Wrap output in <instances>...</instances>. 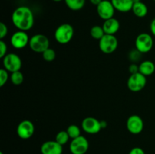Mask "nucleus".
Masks as SVG:
<instances>
[{"label": "nucleus", "instance_id": "obj_1", "mask_svg": "<svg viewBox=\"0 0 155 154\" xmlns=\"http://www.w3.org/2000/svg\"><path fill=\"white\" fill-rule=\"evenodd\" d=\"M12 21L18 30L28 31L34 24V15L31 9L27 6H20L13 11Z\"/></svg>", "mask_w": 155, "mask_h": 154}, {"label": "nucleus", "instance_id": "obj_2", "mask_svg": "<svg viewBox=\"0 0 155 154\" xmlns=\"http://www.w3.org/2000/svg\"><path fill=\"white\" fill-rule=\"evenodd\" d=\"M74 35V30L70 24H62L58 27L54 32V39L61 45L68 44L72 40Z\"/></svg>", "mask_w": 155, "mask_h": 154}, {"label": "nucleus", "instance_id": "obj_3", "mask_svg": "<svg viewBox=\"0 0 155 154\" xmlns=\"http://www.w3.org/2000/svg\"><path fill=\"white\" fill-rule=\"evenodd\" d=\"M49 39L43 34H36L30 39L29 46L30 49L36 53H42L49 48Z\"/></svg>", "mask_w": 155, "mask_h": 154}, {"label": "nucleus", "instance_id": "obj_4", "mask_svg": "<svg viewBox=\"0 0 155 154\" xmlns=\"http://www.w3.org/2000/svg\"><path fill=\"white\" fill-rule=\"evenodd\" d=\"M135 45H136V50L139 51L141 54L149 52L152 49L153 45H154V40H153L152 36L149 33H140L136 37Z\"/></svg>", "mask_w": 155, "mask_h": 154}, {"label": "nucleus", "instance_id": "obj_5", "mask_svg": "<svg viewBox=\"0 0 155 154\" xmlns=\"http://www.w3.org/2000/svg\"><path fill=\"white\" fill-rule=\"evenodd\" d=\"M99 48L104 54H112L118 47V40L114 35L104 34L99 40Z\"/></svg>", "mask_w": 155, "mask_h": 154}, {"label": "nucleus", "instance_id": "obj_6", "mask_svg": "<svg viewBox=\"0 0 155 154\" xmlns=\"http://www.w3.org/2000/svg\"><path fill=\"white\" fill-rule=\"evenodd\" d=\"M3 66L10 72L19 71L22 66V60L18 54L8 53L2 58Z\"/></svg>", "mask_w": 155, "mask_h": 154}, {"label": "nucleus", "instance_id": "obj_7", "mask_svg": "<svg viewBox=\"0 0 155 154\" xmlns=\"http://www.w3.org/2000/svg\"><path fill=\"white\" fill-rule=\"evenodd\" d=\"M146 83V76L139 72L130 75L127 80V87L131 91L139 92L145 87Z\"/></svg>", "mask_w": 155, "mask_h": 154}, {"label": "nucleus", "instance_id": "obj_8", "mask_svg": "<svg viewBox=\"0 0 155 154\" xmlns=\"http://www.w3.org/2000/svg\"><path fill=\"white\" fill-rule=\"evenodd\" d=\"M89 141L83 135L72 139L69 146L71 154H86L89 149Z\"/></svg>", "mask_w": 155, "mask_h": 154}, {"label": "nucleus", "instance_id": "obj_9", "mask_svg": "<svg viewBox=\"0 0 155 154\" xmlns=\"http://www.w3.org/2000/svg\"><path fill=\"white\" fill-rule=\"evenodd\" d=\"M97 13L100 18L104 21L114 18L115 13V8L111 1L102 0L99 5H97Z\"/></svg>", "mask_w": 155, "mask_h": 154}, {"label": "nucleus", "instance_id": "obj_10", "mask_svg": "<svg viewBox=\"0 0 155 154\" xmlns=\"http://www.w3.org/2000/svg\"><path fill=\"white\" fill-rule=\"evenodd\" d=\"M35 127L34 125L30 120H23L18 124L17 127V134L20 138L23 140L30 139L34 134Z\"/></svg>", "mask_w": 155, "mask_h": 154}, {"label": "nucleus", "instance_id": "obj_11", "mask_svg": "<svg viewBox=\"0 0 155 154\" xmlns=\"http://www.w3.org/2000/svg\"><path fill=\"white\" fill-rule=\"evenodd\" d=\"M11 45L16 49H22L29 45L30 38L27 32L18 30L11 36Z\"/></svg>", "mask_w": 155, "mask_h": 154}, {"label": "nucleus", "instance_id": "obj_12", "mask_svg": "<svg viewBox=\"0 0 155 154\" xmlns=\"http://www.w3.org/2000/svg\"><path fill=\"white\" fill-rule=\"evenodd\" d=\"M82 128L86 133L89 134H98L101 128V121L94 117H86L82 121Z\"/></svg>", "mask_w": 155, "mask_h": 154}, {"label": "nucleus", "instance_id": "obj_13", "mask_svg": "<svg viewBox=\"0 0 155 154\" xmlns=\"http://www.w3.org/2000/svg\"><path fill=\"white\" fill-rule=\"evenodd\" d=\"M127 130L133 134H139L144 128V122L138 115L130 116L127 121Z\"/></svg>", "mask_w": 155, "mask_h": 154}, {"label": "nucleus", "instance_id": "obj_14", "mask_svg": "<svg viewBox=\"0 0 155 154\" xmlns=\"http://www.w3.org/2000/svg\"><path fill=\"white\" fill-rule=\"evenodd\" d=\"M40 151L42 154H62L63 146L56 140H48L41 145Z\"/></svg>", "mask_w": 155, "mask_h": 154}, {"label": "nucleus", "instance_id": "obj_15", "mask_svg": "<svg viewBox=\"0 0 155 154\" xmlns=\"http://www.w3.org/2000/svg\"><path fill=\"white\" fill-rule=\"evenodd\" d=\"M120 22L118 21V20H117L114 18L104 21L102 25L104 33L108 35L116 34L118 30H120Z\"/></svg>", "mask_w": 155, "mask_h": 154}, {"label": "nucleus", "instance_id": "obj_16", "mask_svg": "<svg viewBox=\"0 0 155 154\" xmlns=\"http://www.w3.org/2000/svg\"><path fill=\"white\" fill-rule=\"evenodd\" d=\"M114 7L115 10L120 12L126 13L132 11L134 5L133 0H110Z\"/></svg>", "mask_w": 155, "mask_h": 154}, {"label": "nucleus", "instance_id": "obj_17", "mask_svg": "<svg viewBox=\"0 0 155 154\" xmlns=\"http://www.w3.org/2000/svg\"><path fill=\"white\" fill-rule=\"evenodd\" d=\"M139 66V72L145 76L152 75L155 71V64L151 60H144Z\"/></svg>", "mask_w": 155, "mask_h": 154}, {"label": "nucleus", "instance_id": "obj_18", "mask_svg": "<svg viewBox=\"0 0 155 154\" xmlns=\"http://www.w3.org/2000/svg\"><path fill=\"white\" fill-rule=\"evenodd\" d=\"M133 14L136 15L138 18H145L147 14H148V9L146 5L144 2H142V1L139 2L134 3L133 6V8H132Z\"/></svg>", "mask_w": 155, "mask_h": 154}, {"label": "nucleus", "instance_id": "obj_19", "mask_svg": "<svg viewBox=\"0 0 155 154\" xmlns=\"http://www.w3.org/2000/svg\"><path fill=\"white\" fill-rule=\"evenodd\" d=\"M65 4L72 11H80L86 4V0H64Z\"/></svg>", "mask_w": 155, "mask_h": 154}, {"label": "nucleus", "instance_id": "obj_20", "mask_svg": "<svg viewBox=\"0 0 155 154\" xmlns=\"http://www.w3.org/2000/svg\"><path fill=\"white\" fill-rule=\"evenodd\" d=\"M10 79L13 85H20L22 84L24 80V74L20 70L12 72L10 75Z\"/></svg>", "mask_w": 155, "mask_h": 154}, {"label": "nucleus", "instance_id": "obj_21", "mask_svg": "<svg viewBox=\"0 0 155 154\" xmlns=\"http://www.w3.org/2000/svg\"><path fill=\"white\" fill-rule=\"evenodd\" d=\"M104 33L103 27L101 26H94L90 30V35L93 39L100 40L104 36Z\"/></svg>", "mask_w": 155, "mask_h": 154}, {"label": "nucleus", "instance_id": "obj_22", "mask_svg": "<svg viewBox=\"0 0 155 154\" xmlns=\"http://www.w3.org/2000/svg\"><path fill=\"white\" fill-rule=\"evenodd\" d=\"M67 132H68V135H69L70 138L74 139L76 137H78L79 136L81 135V131H80V128H79L78 125H70L67 128Z\"/></svg>", "mask_w": 155, "mask_h": 154}, {"label": "nucleus", "instance_id": "obj_23", "mask_svg": "<svg viewBox=\"0 0 155 154\" xmlns=\"http://www.w3.org/2000/svg\"><path fill=\"white\" fill-rule=\"evenodd\" d=\"M69 139L70 137L67 131H61L56 134L55 140L58 143H60L61 145H62V146L66 144L68 142V140H69Z\"/></svg>", "mask_w": 155, "mask_h": 154}, {"label": "nucleus", "instance_id": "obj_24", "mask_svg": "<svg viewBox=\"0 0 155 154\" xmlns=\"http://www.w3.org/2000/svg\"><path fill=\"white\" fill-rule=\"evenodd\" d=\"M42 57L44 60L47 62H51L55 59L56 57V53L54 49L51 48H48L45 50V51L42 53Z\"/></svg>", "mask_w": 155, "mask_h": 154}, {"label": "nucleus", "instance_id": "obj_25", "mask_svg": "<svg viewBox=\"0 0 155 154\" xmlns=\"http://www.w3.org/2000/svg\"><path fill=\"white\" fill-rule=\"evenodd\" d=\"M9 79L8 71L6 70L5 68L0 69V87H3Z\"/></svg>", "mask_w": 155, "mask_h": 154}, {"label": "nucleus", "instance_id": "obj_26", "mask_svg": "<svg viewBox=\"0 0 155 154\" xmlns=\"http://www.w3.org/2000/svg\"><path fill=\"white\" fill-rule=\"evenodd\" d=\"M7 44L2 39H1V41H0V57L1 58H3L7 54Z\"/></svg>", "mask_w": 155, "mask_h": 154}, {"label": "nucleus", "instance_id": "obj_27", "mask_svg": "<svg viewBox=\"0 0 155 154\" xmlns=\"http://www.w3.org/2000/svg\"><path fill=\"white\" fill-rule=\"evenodd\" d=\"M8 27L3 22L0 23V39H2L7 36L8 34Z\"/></svg>", "mask_w": 155, "mask_h": 154}, {"label": "nucleus", "instance_id": "obj_28", "mask_svg": "<svg viewBox=\"0 0 155 154\" xmlns=\"http://www.w3.org/2000/svg\"><path fill=\"white\" fill-rule=\"evenodd\" d=\"M129 70H130L131 74L137 73V72H139V66H138L136 63H132L130 67H129Z\"/></svg>", "mask_w": 155, "mask_h": 154}, {"label": "nucleus", "instance_id": "obj_29", "mask_svg": "<svg viewBox=\"0 0 155 154\" xmlns=\"http://www.w3.org/2000/svg\"><path fill=\"white\" fill-rule=\"evenodd\" d=\"M129 154H145V151L140 147H134L130 151Z\"/></svg>", "mask_w": 155, "mask_h": 154}, {"label": "nucleus", "instance_id": "obj_30", "mask_svg": "<svg viewBox=\"0 0 155 154\" xmlns=\"http://www.w3.org/2000/svg\"><path fill=\"white\" fill-rule=\"evenodd\" d=\"M150 30H151V32L153 36H155V18H154L152 20V21L151 22V24H150Z\"/></svg>", "mask_w": 155, "mask_h": 154}, {"label": "nucleus", "instance_id": "obj_31", "mask_svg": "<svg viewBox=\"0 0 155 154\" xmlns=\"http://www.w3.org/2000/svg\"><path fill=\"white\" fill-rule=\"evenodd\" d=\"M101 1H102V0H89V2H90L92 5L96 6L98 5H99L100 3L101 2Z\"/></svg>", "mask_w": 155, "mask_h": 154}, {"label": "nucleus", "instance_id": "obj_32", "mask_svg": "<svg viewBox=\"0 0 155 154\" xmlns=\"http://www.w3.org/2000/svg\"><path fill=\"white\" fill-rule=\"evenodd\" d=\"M101 128H104L107 127V122L105 121H101Z\"/></svg>", "mask_w": 155, "mask_h": 154}, {"label": "nucleus", "instance_id": "obj_33", "mask_svg": "<svg viewBox=\"0 0 155 154\" xmlns=\"http://www.w3.org/2000/svg\"><path fill=\"white\" fill-rule=\"evenodd\" d=\"M133 2L136 3V2H141V0H133Z\"/></svg>", "mask_w": 155, "mask_h": 154}, {"label": "nucleus", "instance_id": "obj_34", "mask_svg": "<svg viewBox=\"0 0 155 154\" xmlns=\"http://www.w3.org/2000/svg\"><path fill=\"white\" fill-rule=\"evenodd\" d=\"M52 1L56 2H61V1H63V0H52Z\"/></svg>", "mask_w": 155, "mask_h": 154}, {"label": "nucleus", "instance_id": "obj_35", "mask_svg": "<svg viewBox=\"0 0 155 154\" xmlns=\"http://www.w3.org/2000/svg\"><path fill=\"white\" fill-rule=\"evenodd\" d=\"M0 154H3L2 152H0Z\"/></svg>", "mask_w": 155, "mask_h": 154}, {"label": "nucleus", "instance_id": "obj_36", "mask_svg": "<svg viewBox=\"0 0 155 154\" xmlns=\"http://www.w3.org/2000/svg\"><path fill=\"white\" fill-rule=\"evenodd\" d=\"M154 2H155V0H154Z\"/></svg>", "mask_w": 155, "mask_h": 154}]
</instances>
